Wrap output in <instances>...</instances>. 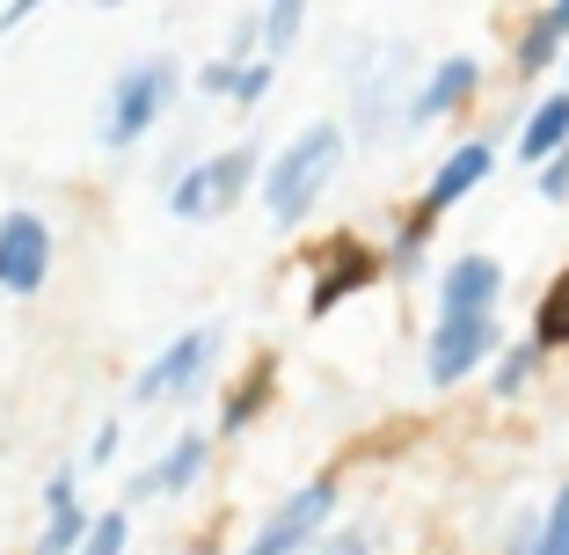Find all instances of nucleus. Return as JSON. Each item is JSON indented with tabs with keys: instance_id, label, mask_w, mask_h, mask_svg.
Segmentation results:
<instances>
[{
	"instance_id": "f257e3e1",
	"label": "nucleus",
	"mask_w": 569,
	"mask_h": 555,
	"mask_svg": "<svg viewBox=\"0 0 569 555\" xmlns=\"http://www.w3.org/2000/svg\"><path fill=\"white\" fill-rule=\"evenodd\" d=\"M336 169H343V125L321 118V125H307V132L263 169V205H270V219H278V227H300V219L321 205V190L336 184Z\"/></svg>"
},
{
	"instance_id": "f03ea898",
	"label": "nucleus",
	"mask_w": 569,
	"mask_h": 555,
	"mask_svg": "<svg viewBox=\"0 0 569 555\" xmlns=\"http://www.w3.org/2000/svg\"><path fill=\"white\" fill-rule=\"evenodd\" d=\"M176 88H183L176 59H139V67H124L118 81H110V102H102V139H110V147H132L139 132H153V125L168 118Z\"/></svg>"
},
{
	"instance_id": "7ed1b4c3",
	"label": "nucleus",
	"mask_w": 569,
	"mask_h": 555,
	"mask_svg": "<svg viewBox=\"0 0 569 555\" xmlns=\"http://www.w3.org/2000/svg\"><path fill=\"white\" fill-rule=\"evenodd\" d=\"M497 351H503L497 315H438L431 344H423V380H431V387H460L468 373H482Z\"/></svg>"
},
{
	"instance_id": "20e7f679",
	"label": "nucleus",
	"mask_w": 569,
	"mask_h": 555,
	"mask_svg": "<svg viewBox=\"0 0 569 555\" xmlns=\"http://www.w3.org/2000/svg\"><path fill=\"white\" fill-rule=\"evenodd\" d=\"M329 512H336V475H315V483H300L263 526H256L241 555H307L329 534Z\"/></svg>"
},
{
	"instance_id": "39448f33",
	"label": "nucleus",
	"mask_w": 569,
	"mask_h": 555,
	"mask_svg": "<svg viewBox=\"0 0 569 555\" xmlns=\"http://www.w3.org/2000/svg\"><path fill=\"white\" fill-rule=\"evenodd\" d=\"M249 176H256V147H227V153H212V161H198L183 184L168 190V205H176V219H219L249 190Z\"/></svg>"
},
{
	"instance_id": "423d86ee",
	"label": "nucleus",
	"mask_w": 569,
	"mask_h": 555,
	"mask_svg": "<svg viewBox=\"0 0 569 555\" xmlns=\"http://www.w3.org/2000/svg\"><path fill=\"white\" fill-rule=\"evenodd\" d=\"M51 278V227L37 212H0V293L30 300L37 286Z\"/></svg>"
},
{
	"instance_id": "0eeeda50",
	"label": "nucleus",
	"mask_w": 569,
	"mask_h": 555,
	"mask_svg": "<svg viewBox=\"0 0 569 555\" xmlns=\"http://www.w3.org/2000/svg\"><path fill=\"white\" fill-rule=\"evenodd\" d=\"M204 366H212V329H190V337H176L153 366H139L132 380V403L153 409V403H176V395H190V387L204 380Z\"/></svg>"
},
{
	"instance_id": "6e6552de",
	"label": "nucleus",
	"mask_w": 569,
	"mask_h": 555,
	"mask_svg": "<svg viewBox=\"0 0 569 555\" xmlns=\"http://www.w3.org/2000/svg\"><path fill=\"white\" fill-rule=\"evenodd\" d=\"M475 88H482V59H468V51H460V59H438V67H431V81H423L417 96H409V132H431L438 118L468 110V102H475Z\"/></svg>"
},
{
	"instance_id": "1a4fd4ad",
	"label": "nucleus",
	"mask_w": 569,
	"mask_h": 555,
	"mask_svg": "<svg viewBox=\"0 0 569 555\" xmlns=\"http://www.w3.org/2000/svg\"><path fill=\"white\" fill-rule=\"evenodd\" d=\"M497 300H503V264L482 249L452 256L438 278V315H497Z\"/></svg>"
},
{
	"instance_id": "9d476101",
	"label": "nucleus",
	"mask_w": 569,
	"mask_h": 555,
	"mask_svg": "<svg viewBox=\"0 0 569 555\" xmlns=\"http://www.w3.org/2000/svg\"><path fill=\"white\" fill-rule=\"evenodd\" d=\"M489 169H497V147H489V139H468V147H452L446 161L431 169V184H423V205H417V212H423V219L452 212L460 198H475V190L489 184Z\"/></svg>"
},
{
	"instance_id": "9b49d317",
	"label": "nucleus",
	"mask_w": 569,
	"mask_h": 555,
	"mask_svg": "<svg viewBox=\"0 0 569 555\" xmlns=\"http://www.w3.org/2000/svg\"><path fill=\"white\" fill-rule=\"evenodd\" d=\"M372 270H380V256H372L366 241H336V249L321 256L315 286H307V307H315V315H329L336 300H351V293L372 286Z\"/></svg>"
},
{
	"instance_id": "f8f14e48",
	"label": "nucleus",
	"mask_w": 569,
	"mask_h": 555,
	"mask_svg": "<svg viewBox=\"0 0 569 555\" xmlns=\"http://www.w3.org/2000/svg\"><path fill=\"white\" fill-rule=\"evenodd\" d=\"M44 541H37V555H81V541H88V512H81V497H73V475H51V489H44Z\"/></svg>"
},
{
	"instance_id": "ddd939ff",
	"label": "nucleus",
	"mask_w": 569,
	"mask_h": 555,
	"mask_svg": "<svg viewBox=\"0 0 569 555\" xmlns=\"http://www.w3.org/2000/svg\"><path fill=\"white\" fill-rule=\"evenodd\" d=\"M569 147V88H555V96H540L533 110H526V125H519V161H555V153Z\"/></svg>"
},
{
	"instance_id": "4468645a",
	"label": "nucleus",
	"mask_w": 569,
	"mask_h": 555,
	"mask_svg": "<svg viewBox=\"0 0 569 555\" xmlns=\"http://www.w3.org/2000/svg\"><path fill=\"white\" fill-rule=\"evenodd\" d=\"M204 454H212V446H204L198 432H183V438L161 454V468L132 475V497H176V489H190V483L204 475Z\"/></svg>"
},
{
	"instance_id": "2eb2a0df",
	"label": "nucleus",
	"mask_w": 569,
	"mask_h": 555,
	"mask_svg": "<svg viewBox=\"0 0 569 555\" xmlns=\"http://www.w3.org/2000/svg\"><path fill=\"white\" fill-rule=\"evenodd\" d=\"M562 44H569V30H562V22L548 16V8H540V16H533V22L519 30V51H511V67H519L526 81H533V73H548L555 59H562Z\"/></svg>"
},
{
	"instance_id": "dca6fc26",
	"label": "nucleus",
	"mask_w": 569,
	"mask_h": 555,
	"mask_svg": "<svg viewBox=\"0 0 569 555\" xmlns=\"http://www.w3.org/2000/svg\"><path fill=\"white\" fill-rule=\"evenodd\" d=\"M540 351H548L540 337H526V344H503V351H497V373H489V387H497V403L526 395V380L540 373Z\"/></svg>"
},
{
	"instance_id": "f3484780",
	"label": "nucleus",
	"mask_w": 569,
	"mask_h": 555,
	"mask_svg": "<svg viewBox=\"0 0 569 555\" xmlns=\"http://www.w3.org/2000/svg\"><path fill=\"white\" fill-rule=\"evenodd\" d=\"M300 22H307V0H263V51L284 59L300 44Z\"/></svg>"
},
{
	"instance_id": "a211bd4d",
	"label": "nucleus",
	"mask_w": 569,
	"mask_h": 555,
	"mask_svg": "<svg viewBox=\"0 0 569 555\" xmlns=\"http://www.w3.org/2000/svg\"><path fill=\"white\" fill-rule=\"evenodd\" d=\"M533 555H569V483L548 497V512H540V541Z\"/></svg>"
},
{
	"instance_id": "6ab92c4d",
	"label": "nucleus",
	"mask_w": 569,
	"mask_h": 555,
	"mask_svg": "<svg viewBox=\"0 0 569 555\" xmlns=\"http://www.w3.org/2000/svg\"><path fill=\"white\" fill-rule=\"evenodd\" d=\"M124 541H132V519H124V512H102V519L88 526L81 555H124Z\"/></svg>"
},
{
	"instance_id": "aec40b11",
	"label": "nucleus",
	"mask_w": 569,
	"mask_h": 555,
	"mask_svg": "<svg viewBox=\"0 0 569 555\" xmlns=\"http://www.w3.org/2000/svg\"><path fill=\"white\" fill-rule=\"evenodd\" d=\"M270 67H278V59H241V67H234V102H241V110H249V102H263Z\"/></svg>"
},
{
	"instance_id": "412c9836",
	"label": "nucleus",
	"mask_w": 569,
	"mask_h": 555,
	"mask_svg": "<svg viewBox=\"0 0 569 555\" xmlns=\"http://www.w3.org/2000/svg\"><path fill=\"white\" fill-rule=\"evenodd\" d=\"M533 190H540V198H548V205H569V147L555 153V161H540Z\"/></svg>"
},
{
	"instance_id": "4be33fe9",
	"label": "nucleus",
	"mask_w": 569,
	"mask_h": 555,
	"mask_svg": "<svg viewBox=\"0 0 569 555\" xmlns=\"http://www.w3.org/2000/svg\"><path fill=\"white\" fill-rule=\"evenodd\" d=\"M307 555H372V534L366 526H343V534H321Z\"/></svg>"
},
{
	"instance_id": "5701e85b",
	"label": "nucleus",
	"mask_w": 569,
	"mask_h": 555,
	"mask_svg": "<svg viewBox=\"0 0 569 555\" xmlns=\"http://www.w3.org/2000/svg\"><path fill=\"white\" fill-rule=\"evenodd\" d=\"M256 403H263V387H234V403H227V417H219V432H241V424L256 417Z\"/></svg>"
},
{
	"instance_id": "b1692460",
	"label": "nucleus",
	"mask_w": 569,
	"mask_h": 555,
	"mask_svg": "<svg viewBox=\"0 0 569 555\" xmlns=\"http://www.w3.org/2000/svg\"><path fill=\"white\" fill-rule=\"evenodd\" d=\"M37 8H44V0H8V8H0V37L16 30V22H30V16H37Z\"/></svg>"
},
{
	"instance_id": "393cba45",
	"label": "nucleus",
	"mask_w": 569,
	"mask_h": 555,
	"mask_svg": "<svg viewBox=\"0 0 569 555\" xmlns=\"http://www.w3.org/2000/svg\"><path fill=\"white\" fill-rule=\"evenodd\" d=\"M110 454H118V424H102V432H96V446H88V460H96V468H102Z\"/></svg>"
},
{
	"instance_id": "a878e982",
	"label": "nucleus",
	"mask_w": 569,
	"mask_h": 555,
	"mask_svg": "<svg viewBox=\"0 0 569 555\" xmlns=\"http://www.w3.org/2000/svg\"><path fill=\"white\" fill-rule=\"evenodd\" d=\"M548 16H555V22H562V30H569V0H548Z\"/></svg>"
},
{
	"instance_id": "bb28decb",
	"label": "nucleus",
	"mask_w": 569,
	"mask_h": 555,
	"mask_svg": "<svg viewBox=\"0 0 569 555\" xmlns=\"http://www.w3.org/2000/svg\"><path fill=\"white\" fill-rule=\"evenodd\" d=\"M102 8H118V0H102Z\"/></svg>"
}]
</instances>
